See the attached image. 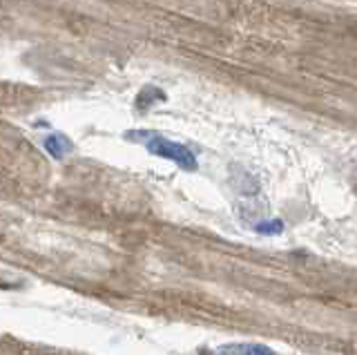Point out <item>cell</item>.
I'll use <instances>...</instances> for the list:
<instances>
[{
    "label": "cell",
    "mask_w": 357,
    "mask_h": 355,
    "mask_svg": "<svg viewBox=\"0 0 357 355\" xmlns=\"http://www.w3.org/2000/svg\"><path fill=\"white\" fill-rule=\"evenodd\" d=\"M221 355H275L273 349L266 344H228V347L219 349Z\"/></svg>",
    "instance_id": "obj_2"
},
{
    "label": "cell",
    "mask_w": 357,
    "mask_h": 355,
    "mask_svg": "<svg viewBox=\"0 0 357 355\" xmlns=\"http://www.w3.org/2000/svg\"><path fill=\"white\" fill-rule=\"evenodd\" d=\"M139 135L143 137L139 141H143L145 150H148L152 157H161V159L172 161L185 172H195L199 168L195 154L190 152L185 146H181V143L170 141V139H165L161 135H154V132H139Z\"/></svg>",
    "instance_id": "obj_1"
},
{
    "label": "cell",
    "mask_w": 357,
    "mask_h": 355,
    "mask_svg": "<svg viewBox=\"0 0 357 355\" xmlns=\"http://www.w3.org/2000/svg\"><path fill=\"white\" fill-rule=\"evenodd\" d=\"M159 98H165V94L156 87H145V90L139 94V109H148L150 105H154Z\"/></svg>",
    "instance_id": "obj_4"
},
{
    "label": "cell",
    "mask_w": 357,
    "mask_h": 355,
    "mask_svg": "<svg viewBox=\"0 0 357 355\" xmlns=\"http://www.w3.org/2000/svg\"><path fill=\"white\" fill-rule=\"evenodd\" d=\"M255 232H259V235H282V232H284V221L282 219L261 221V224L255 226Z\"/></svg>",
    "instance_id": "obj_5"
},
{
    "label": "cell",
    "mask_w": 357,
    "mask_h": 355,
    "mask_svg": "<svg viewBox=\"0 0 357 355\" xmlns=\"http://www.w3.org/2000/svg\"><path fill=\"white\" fill-rule=\"evenodd\" d=\"M43 148L47 150L50 157L63 159L65 154L72 150V143L67 141L63 135H47V137H45V141H43Z\"/></svg>",
    "instance_id": "obj_3"
}]
</instances>
